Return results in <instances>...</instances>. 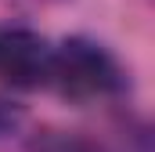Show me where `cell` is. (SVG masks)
<instances>
[{"instance_id": "cell-1", "label": "cell", "mask_w": 155, "mask_h": 152, "mask_svg": "<svg viewBox=\"0 0 155 152\" xmlns=\"http://www.w3.org/2000/svg\"><path fill=\"white\" fill-rule=\"evenodd\" d=\"M47 83L61 98L90 102V98L112 94L123 83V73H119L116 58L101 43H94V40H87V36H72V40H65V43H58L51 51Z\"/></svg>"}, {"instance_id": "cell-2", "label": "cell", "mask_w": 155, "mask_h": 152, "mask_svg": "<svg viewBox=\"0 0 155 152\" xmlns=\"http://www.w3.org/2000/svg\"><path fill=\"white\" fill-rule=\"evenodd\" d=\"M51 43L33 29H0V76L11 87H43L51 73Z\"/></svg>"}, {"instance_id": "cell-3", "label": "cell", "mask_w": 155, "mask_h": 152, "mask_svg": "<svg viewBox=\"0 0 155 152\" xmlns=\"http://www.w3.org/2000/svg\"><path fill=\"white\" fill-rule=\"evenodd\" d=\"M36 152H87V149L72 138H43L36 145Z\"/></svg>"}]
</instances>
